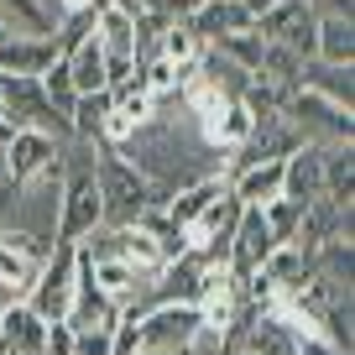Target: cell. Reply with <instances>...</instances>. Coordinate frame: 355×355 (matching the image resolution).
I'll list each match as a JSON object with an SVG mask.
<instances>
[{"label":"cell","mask_w":355,"mask_h":355,"mask_svg":"<svg viewBox=\"0 0 355 355\" xmlns=\"http://www.w3.org/2000/svg\"><path fill=\"white\" fill-rule=\"evenodd\" d=\"M89 173H94V189H100V204H105V225H136L152 204H162L157 189L115 152V146H100Z\"/></svg>","instance_id":"6da1fadb"},{"label":"cell","mask_w":355,"mask_h":355,"mask_svg":"<svg viewBox=\"0 0 355 355\" xmlns=\"http://www.w3.org/2000/svg\"><path fill=\"white\" fill-rule=\"evenodd\" d=\"M105 230V204L100 189H94V173L89 167H73L63 178V193H58V225H53V241H89V235Z\"/></svg>","instance_id":"7a4b0ae2"},{"label":"cell","mask_w":355,"mask_h":355,"mask_svg":"<svg viewBox=\"0 0 355 355\" xmlns=\"http://www.w3.org/2000/svg\"><path fill=\"white\" fill-rule=\"evenodd\" d=\"M73 282H78V245L73 241H53V256L42 261V272H37L26 303H32L47 324H68V309H73Z\"/></svg>","instance_id":"3957f363"},{"label":"cell","mask_w":355,"mask_h":355,"mask_svg":"<svg viewBox=\"0 0 355 355\" xmlns=\"http://www.w3.org/2000/svg\"><path fill=\"white\" fill-rule=\"evenodd\" d=\"M94 42H100V53H105L110 84H121V78H131L136 68H141V58H136V11L125 0H110V6L94 11Z\"/></svg>","instance_id":"277c9868"},{"label":"cell","mask_w":355,"mask_h":355,"mask_svg":"<svg viewBox=\"0 0 355 355\" xmlns=\"http://www.w3.org/2000/svg\"><path fill=\"white\" fill-rule=\"evenodd\" d=\"M0 105H6L11 125H32V131H47V136H58V141H73L68 115L42 94L37 78H11V73H6V78H0Z\"/></svg>","instance_id":"5b68a950"},{"label":"cell","mask_w":355,"mask_h":355,"mask_svg":"<svg viewBox=\"0 0 355 355\" xmlns=\"http://www.w3.org/2000/svg\"><path fill=\"white\" fill-rule=\"evenodd\" d=\"M282 115H288V125L303 136V141H350L355 121L345 105L324 100V94H313V89H293L288 105H282Z\"/></svg>","instance_id":"8992f818"},{"label":"cell","mask_w":355,"mask_h":355,"mask_svg":"<svg viewBox=\"0 0 355 355\" xmlns=\"http://www.w3.org/2000/svg\"><path fill=\"white\" fill-rule=\"evenodd\" d=\"M136 324H141V350L152 355H189L199 340V309L193 303H152Z\"/></svg>","instance_id":"52a82bcc"},{"label":"cell","mask_w":355,"mask_h":355,"mask_svg":"<svg viewBox=\"0 0 355 355\" xmlns=\"http://www.w3.org/2000/svg\"><path fill=\"white\" fill-rule=\"evenodd\" d=\"M256 32L261 42H277V47H293L298 58H313V32H319V11L309 0H277L256 16Z\"/></svg>","instance_id":"ba28073f"},{"label":"cell","mask_w":355,"mask_h":355,"mask_svg":"<svg viewBox=\"0 0 355 355\" xmlns=\"http://www.w3.org/2000/svg\"><path fill=\"white\" fill-rule=\"evenodd\" d=\"M0 152H6V178L11 183H26V178L47 173L53 162H63V141L47 136V131H32V125H16L11 141L0 146Z\"/></svg>","instance_id":"9c48e42d"},{"label":"cell","mask_w":355,"mask_h":355,"mask_svg":"<svg viewBox=\"0 0 355 355\" xmlns=\"http://www.w3.org/2000/svg\"><path fill=\"white\" fill-rule=\"evenodd\" d=\"M277 245V235L266 230V214L261 209H251V204H241V220H235V230H230V272L235 277H256V266L266 261V251Z\"/></svg>","instance_id":"30bf717a"},{"label":"cell","mask_w":355,"mask_h":355,"mask_svg":"<svg viewBox=\"0 0 355 355\" xmlns=\"http://www.w3.org/2000/svg\"><path fill=\"white\" fill-rule=\"evenodd\" d=\"M324 193V146L319 141H303L282 157V199L293 204H313Z\"/></svg>","instance_id":"8fae6325"},{"label":"cell","mask_w":355,"mask_h":355,"mask_svg":"<svg viewBox=\"0 0 355 355\" xmlns=\"http://www.w3.org/2000/svg\"><path fill=\"white\" fill-rule=\"evenodd\" d=\"M256 125V110L245 100H225L220 110L199 115V131H204V146H220V152H235V146L251 136Z\"/></svg>","instance_id":"7c38bea8"},{"label":"cell","mask_w":355,"mask_h":355,"mask_svg":"<svg viewBox=\"0 0 355 355\" xmlns=\"http://www.w3.org/2000/svg\"><path fill=\"white\" fill-rule=\"evenodd\" d=\"M183 21H189L193 32H199V42L209 47V42H220V37H230V32H241V26H251L256 16L245 11L241 0H199V6H193Z\"/></svg>","instance_id":"4fadbf2b"},{"label":"cell","mask_w":355,"mask_h":355,"mask_svg":"<svg viewBox=\"0 0 355 355\" xmlns=\"http://www.w3.org/2000/svg\"><path fill=\"white\" fill-rule=\"evenodd\" d=\"M53 58H58V42H53V37H21V32H11L6 42H0V73L37 78Z\"/></svg>","instance_id":"5bb4252c"},{"label":"cell","mask_w":355,"mask_h":355,"mask_svg":"<svg viewBox=\"0 0 355 355\" xmlns=\"http://www.w3.org/2000/svg\"><path fill=\"white\" fill-rule=\"evenodd\" d=\"M0 340L11 345V350H21V355H42L47 350V319L26 298H16L11 309L0 313Z\"/></svg>","instance_id":"9a60e30c"},{"label":"cell","mask_w":355,"mask_h":355,"mask_svg":"<svg viewBox=\"0 0 355 355\" xmlns=\"http://www.w3.org/2000/svg\"><path fill=\"white\" fill-rule=\"evenodd\" d=\"M298 89H313L324 100L355 105V78H350V63H324V58H303V73H298Z\"/></svg>","instance_id":"2e32d148"},{"label":"cell","mask_w":355,"mask_h":355,"mask_svg":"<svg viewBox=\"0 0 355 355\" xmlns=\"http://www.w3.org/2000/svg\"><path fill=\"white\" fill-rule=\"evenodd\" d=\"M230 193L241 204H251V209H261L266 199H277V193H282V157H272V162H251V167H241V173H230Z\"/></svg>","instance_id":"e0dca14e"},{"label":"cell","mask_w":355,"mask_h":355,"mask_svg":"<svg viewBox=\"0 0 355 355\" xmlns=\"http://www.w3.org/2000/svg\"><path fill=\"white\" fill-rule=\"evenodd\" d=\"M63 63H68V78H73L78 94H89V89H110V73H105V53H100V42H94V32H89L84 42L68 47Z\"/></svg>","instance_id":"ac0fdd59"},{"label":"cell","mask_w":355,"mask_h":355,"mask_svg":"<svg viewBox=\"0 0 355 355\" xmlns=\"http://www.w3.org/2000/svg\"><path fill=\"white\" fill-rule=\"evenodd\" d=\"M324 146V199L345 204L350 209V193H355V157L350 141H319Z\"/></svg>","instance_id":"d6986e66"},{"label":"cell","mask_w":355,"mask_h":355,"mask_svg":"<svg viewBox=\"0 0 355 355\" xmlns=\"http://www.w3.org/2000/svg\"><path fill=\"white\" fill-rule=\"evenodd\" d=\"M313 58H324V63H355V26H350V16H319Z\"/></svg>","instance_id":"ffe728a7"},{"label":"cell","mask_w":355,"mask_h":355,"mask_svg":"<svg viewBox=\"0 0 355 355\" xmlns=\"http://www.w3.org/2000/svg\"><path fill=\"white\" fill-rule=\"evenodd\" d=\"M199 53H204L199 32H193L183 16H167V26H162V37H157V53L152 58H167V63H178V68H193V63H199Z\"/></svg>","instance_id":"44dd1931"},{"label":"cell","mask_w":355,"mask_h":355,"mask_svg":"<svg viewBox=\"0 0 355 355\" xmlns=\"http://www.w3.org/2000/svg\"><path fill=\"white\" fill-rule=\"evenodd\" d=\"M105 115H110V89H89V94H78V100H73V110H68L73 141H100Z\"/></svg>","instance_id":"7402d4cb"},{"label":"cell","mask_w":355,"mask_h":355,"mask_svg":"<svg viewBox=\"0 0 355 355\" xmlns=\"http://www.w3.org/2000/svg\"><path fill=\"white\" fill-rule=\"evenodd\" d=\"M214 53L220 58H230L235 68H245V73H256V68H261V32H256V21L251 26H241V32H230V37H220V42H209Z\"/></svg>","instance_id":"603a6c76"},{"label":"cell","mask_w":355,"mask_h":355,"mask_svg":"<svg viewBox=\"0 0 355 355\" xmlns=\"http://www.w3.org/2000/svg\"><path fill=\"white\" fill-rule=\"evenodd\" d=\"M298 73H303V58L293 53V47H277V42L261 47V68H256V78H266V84H277V89H298Z\"/></svg>","instance_id":"cb8c5ba5"},{"label":"cell","mask_w":355,"mask_h":355,"mask_svg":"<svg viewBox=\"0 0 355 355\" xmlns=\"http://www.w3.org/2000/svg\"><path fill=\"white\" fill-rule=\"evenodd\" d=\"M37 84H42V94H47V100H53V105H58V110H63V115L73 110L78 89H73V78H68V63H63V53H58L53 63H47L42 73H37Z\"/></svg>","instance_id":"d4e9b609"},{"label":"cell","mask_w":355,"mask_h":355,"mask_svg":"<svg viewBox=\"0 0 355 355\" xmlns=\"http://www.w3.org/2000/svg\"><path fill=\"white\" fill-rule=\"evenodd\" d=\"M37 272H42V266H37V261H26V256H21V251H11V245L0 241V277L11 282V288H16V293H21V298H26V293H32V282H37Z\"/></svg>","instance_id":"484cf974"},{"label":"cell","mask_w":355,"mask_h":355,"mask_svg":"<svg viewBox=\"0 0 355 355\" xmlns=\"http://www.w3.org/2000/svg\"><path fill=\"white\" fill-rule=\"evenodd\" d=\"M261 214H266V230L277 235V241H293V230H298V214H303V204H293V199H266L261 204Z\"/></svg>","instance_id":"4316f807"},{"label":"cell","mask_w":355,"mask_h":355,"mask_svg":"<svg viewBox=\"0 0 355 355\" xmlns=\"http://www.w3.org/2000/svg\"><path fill=\"white\" fill-rule=\"evenodd\" d=\"M73 355H110V329H105V324L73 329Z\"/></svg>","instance_id":"83f0119b"},{"label":"cell","mask_w":355,"mask_h":355,"mask_svg":"<svg viewBox=\"0 0 355 355\" xmlns=\"http://www.w3.org/2000/svg\"><path fill=\"white\" fill-rule=\"evenodd\" d=\"M298 355H345V350L329 345L324 334H298Z\"/></svg>","instance_id":"f1b7e54d"},{"label":"cell","mask_w":355,"mask_h":355,"mask_svg":"<svg viewBox=\"0 0 355 355\" xmlns=\"http://www.w3.org/2000/svg\"><path fill=\"white\" fill-rule=\"evenodd\" d=\"M16 193H21V183H0V225H11V214H16Z\"/></svg>","instance_id":"f546056e"},{"label":"cell","mask_w":355,"mask_h":355,"mask_svg":"<svg viewBox=\"0 0 355 355\" xmlns=\"http://www.w3.org/2000/svg\"><path fill=\"white\" fill-rule=\"evenodd\" d=\"M16 298H21V293H16V288H11V282H6V277H0V309H11V303H16Z\"/></svg>","instance_id":"4dcf8cb0"},{"label":"cell","mask_w":355,"mask_h":355,"mask_svg":"<svg viewBox=\"0 0 355 355\" xmlns=\"http://www.w3.org/2000/svg\"><path fill=\"white\" fill-rule=\"evenodd\" d=\"M0 355H21V350H11V345H6V340H0Z\"/></svg>","instance_id":"1f68e13d"},{"label":"cell","mask_w":355,"mask_h":355,"mask_svg":"<svg viewBox=\"0 0 355 355\" xmlns=\"http://www.w3.org/2000/svg\"><path fill=\"white\" fill-rule=\"evenodd\" d=\"M6 37H11V32H6V26H0V42H6Z\"/></svg>","instance_id":"d6a6232c"},{"label":"cell","mask_w":355,"mask_h":355,"mask_svg":"<svg viewBox=\"0 0 355 355\" xmlns=\"http://www.w3.org/2000/svg\"><path fill=\"white\" fill-rule=\"evenodd\" d=\"M0 313H6V309H0Z\"/></svg>","instance_id":"836d02e7"}]
</instances>
